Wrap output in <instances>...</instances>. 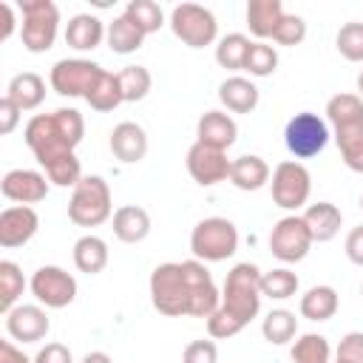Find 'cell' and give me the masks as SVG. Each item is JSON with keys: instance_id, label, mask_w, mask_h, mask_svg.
Wrapping results in <instances>:
<instances>
[{"instance_id": "obj_1", "label": "cell", "mask_w": 363, "mask_h": 363, "mask_svg": "<svg viewBox=\"0 0 363 363\" xmlns=\"http://www.w3.org/2000/svg\"><path fill=\"white\" fill-rule=\"evenodd\" d=\"M261 269L250 261L235 264L224 278L221 306L247 326L261 312Z\"/></svg>"}, {"instance_id": "obj_2", "label": "cell", "mask_w": 363, "mask_h": 363, "mask_svg": "<svg viewBox=\"0 0 363 363\" xmlns=\"http://www.w3.org/2000/svg\"><path fill=\"white\" fill-rule=\"evenodd\" d=\"M111 187L102 176H82L68 199V218L77 227H99L111 218Z\"/></svg>"}, {"instance_id": "obj_3", "label": "cell", "mask_w": 363, "mask_h": 363, "mask_svg": "<svg viewBox=\"0 0 363 363\" xmlns=\"http://www.w3.org/2000/svg\"><path fill=\"white\" fill-rule=\"evenodd\" d=\"M150 301L159 315H167V318L190 315V289H187L182 264L167 261L150 272Z\"/></svg>"}, {"instance_id": "obj_4", "label": "cell", "mask_w": 363, "mask_h": 363, "mask_svg": "<svg viewBox=\"0 0 363 363\" xmlns=\"http://www.w3.org/2000/svg\"><path fill=\"white\" fill-rule=\"evenodd\" d=\"M20 40L23 48L31 54H43L54 45L60 28V9L51 0H20Z\"/></svg>"}, {"instance_id": "obj_5", "label": "cell", "mask_w": 363, "mask_h": 363, "mask_svg": "<svg viewBox=\"0 0 363 363\" xmlns=\"http://www.w3.org/2000/svg\"><path fill=\"white\" fill-rule=\"evenodd\" d=\"M190 250L204 264L227 261L238 250V230L230 218H221V216L201 218L190 233Z\"/></svg>"}, {"instance_id": "obj_6", "label": "cell", "mask_w": 363, "mask_h": 363, "mask_svg": "<svg viewBox=\"0 0 363 363\" xmlns=\"http://www.w3.org/2000/svg\"><path fill=\"white\" fill-rule=\"evenodd\" d=\"M170 31L190 48H204L218 37L216 14L199 3H179L170 11Z\"/></svg>"}, {"instance_id": "obj_7", "label": "cell", "mask_w": 363, "mask_h": 363, "mask_svg": "<svg viewBox=\"0 0 363 363\" xmlns=\"http://www.w3.org/2000/svg\"><path fill=\"white\" fill-rule=\"evenodd\" d=\"M269 190H272V201L284 210H301L306 201H309V193H312V176L309 170L295 162V159H286L281 162L272 176H269Z\"/></svg>"}, {"instance_id": "obj_8", "label": "cell", "mask_w": 363, "mask_h": 363, "mask_svg": "<svg viewBox=\"0 0 363 363\" xmlns=\"http://www.w3.org/2000/svg\"><path fill=\"white\" fill-rule=\"evenodd\" d=\"M329 142V128L326 122L312 113V111H301L295 113L286 128H284V145L295 159H312L318 156Z\"/></svg>"}, {"instance_id": "obj_9", "label": "cell", "mask_w": 363, "mask_h": 363, "mask_svg": "<svg viewBox=\"0 0 363 363\" xmlns=\"http://www.w3.org/2000/svg\"><path fill=\"white\" fill-rule=\"evenodd\" d=\"M23 139L31 147L34 159L40 162V167H48L51 162L74 153L68 147V142L62 139V133H60V128L54 122V113H37V116H31L28 125H26V130H23Z\"/></svg>"}, {"instance_id": "obj_10", "label": "cell", "mask_w": 363, "mask_h": 363, "mask_svg": "<svg viewBox=\"0 0 363 363\" xmlns=\"http://www.w3.org/2000/svg\"><path fill=\"white\" fill-rule=\"evenodd\" d=\"M28 286H31V295L37 298V303H43L45 309H62L77 298V278L54 264L40 267L31 275Z\"/></svg>"}, {"instance_id": "obj_11", "label": "cell", "mask_w": 363, "mask_h": 363, "mask_svg": "<svg viewBox=\"0 0 363 363\" xmlns=\"http://www.w3.org/2000/svg\"><path fill=\"white\" fill-rule=\"evenodd\" d=\"M312 244L315 241L301 216H284L281 221H275V227L269 233V252L284 264L303 261Z\"/></svg>"}, {"instance_id": "obj_12", "label": "cell", "mask_w": 363, "mask_h": 363, "mask_svg": "<svg viewBox=\"0 0 363 363\" xmlns=\"http://www.w3.org/2000/svg\"><path fill=\"white\" fill-rule=\"evenodd\" d=\"M102 71L105 68L96 65V62H91V60H79V57L60 60V62H54L48 82H51V88L60 96H82L85 99V94L91 91V85L99 79Z\"/></svg>"}, {"instance_id": "obj_13", "label": "cell", "mask_w": 363, "mask_h": 363, "mask_svg": "<svg viewBox=\"0 0 363 363\" xmlns=\"http://www.w3.org/2000/svg\"><path fill=\"white\" fill-rule=\"evenodd\" d=\"M182 269H184V281L190 289V318H210L221 306V292H218L210 269L199 258L182 261Z\"/></svg>"}, {"instance_id": "obj_14", "label": "cell", "mask_w": 363, "mask_h": 363, "mask_svg": "<svg viewBox=\"0 0 363 363\" xmlns=\"http://www.w3.org/2000/svg\"><path fill=\"white\" fill-rule=\"evenodd\" d=\"M230 164H233V159H227V150H216V147L201 145V142H193L187 150V173L201 187H213L218 182H227Z\"/></svg>"}, {"instance_id": "obj_15", "label": "cell", "mask_w": 363, "mask_h": 363, "mask_svg": "<svg viewBox=\"0 0 363 363\" xmlns=\"http://www.w3.org/2000/svg\"><path fill=\"white\" fill-rule=\"evenodd\" d=\"M48 176L26 167H14L0 179V193L14 204H37L48 196Z\"/></svg>"}, {"instance_id": "obj_16", "label": "cell", "mask_w": 363, "mask_h": 363, "mask_svg": "<svg viewBox=\"0 0 363 363\" xmlns=\"http://www.w3.org/2000/svg\"><path fill=\"white\" fill-rule=\"evenodd\" d=\"M37 227H40V216L34 213V207H28V204L6 207L0 213V247L14 250V247L28 244L34 238Z\"/></svg>"}, {"instance_id": "obj_17", "label": "cell", "mask_w": 363, "mask_h": 363, "mask_svg": "<svg viewBox=\"0 0 363 363\" xmlns=\"http://www.w3.org/2000/svg\"><path fill=\"white\" fill-rule=\"evenodd\" d=\"M6 329L20 343H37L48 335L51 320L37 303H17L11 312H6Z\"/></svg>"}, {"instance_id": "obj_18", "label": "cell", "mask_w": 363, "mask_h": 363, "mask_svg": "<svg viewBox=\"0 0 363 363\" xmlns=\"http://www.w3.org/2000/svg\"><path fill=\"white\" fill-rule=\"evenodd\" d=\"M196 142H201V145H210V147H216V150H227V147H233L235 145V136H238V125H235V119L230 116V113H224V111H207L201 119H199V125H196Z\"/></svg>"}, {"instance_id": "obj_19", "label": "cell", "mask_w": 363, "mask_h": 363, "mask_svg": "<svg viewBox=\"0 0 363 363\" xmlns=\"http://www.w3.org/2000/svg\"><path fill=\"white\" fill-rule=\"evenodd\" d=\"M111 153L122 164H136L147 153V133L136 122H119L111 130Z\"/></svg>"}, {"instance_id": "obj_20", "label": "cell", "mask_w": 363, "mask_h": 363, "mask_svg": "<svg viewBox=\"0 0 363 363\" xmlns=\"http://www.w3.org/2000/svg\"><path fill=\"white\" fill-rule=\"evenodd\" d=\"M269 164L255 156V153H244L238 159H233L230 164V182L238 187V190H261L264 184H269Z\"/></svg>"}, {"instance_id": "obj_21", "label": "cell", "mask_w": 363, "mask_h": 363, "mask_svg": "<svg viewBox=\"0 0 363 363\" xmlns=\"http://www.w3.org/2000/svg\"><path fill=\"white\" fill-rule=\"evenodd\" d=\"M301 218L306 221L309 235H312V241H318V244L332 241V238L337 235V230H340V221H343L340 210H337L332 201L309 204V207L303 210V216H301Z\"/></svg>"}, {"instance_id": "obj_22", "label": "cell", "mask_w": 363, "mask_h": 363, "mask_svg": "<svg viewBox=\"0 0 363 363\" xmlns=\"http://www.w3.org/2000/svg\"><path fill=\"white\" fill-rule=\"evenodd\" d=\"M147 233H150V216L145 207L125 204L113 213V235L122 244H139L147 238Z\"/></svg>"}, {"instance_id": "obj_23", "label": "cell", "mask_w": 363, "mask_h": 363, "mask_svg": "<svg viewBox=\"0 0 363 363\" xmlns=\"http://www.w3.org/2000/svg\"><path fill=\"white\" fill-rule=\"evenodd\" d=\"M105 34H108V28L94 14H77L65 26V43L77 51H94L105 40Z\"/></svg>"}, {"instance_id": "obj_24", "label": "cell", "mask_w": 363, "mask_h": 363, "mask_svg": "<svg viewBox=\"0 0 363 363\" xmlns=\"http://www.w3.org/2000/svg\"><path fill=\"white\" fill-rule=\"evenodd\" d=\"M6 96L20 108V111H34L43 105L45 99V79L34 71H23V74H14L9 88H6Z\"/></svg>"}, {"instance_id": "obj_25", "label": "cell", "mask_w": 363, "mask_h": 363, "mask_svg": "<svg viewBox=\"0 0 363 363\" xmlns=\"http://www.w3.org/2000/svg\"><path fill=\"white\" fill-rule=\"evenodd\" d=\"M284 3L281 0H250L247 3V26L250 31L258 37V43H264L267 37H272V31L278 28L281 17H284Z\"/></svg>"}, {"instance_id": "obj_26", "label": "cell", "mask_w": 363, "mask_h": 363, "mask_svg": "<svg viewBox=\"0 0 363 363\" xmlns=\"http://www.w3.org/2000/svg\"><path fill=\"white\" fill-rule=\"evenodd\" d=\"M218 99L233 113H250L258 105V88L247 77H227L218 85Z\"/></svg>"}, {"instance_id": "obj_27", "label": "cell", "mask_w": 363, "mask_h": 363, "mask_svg": "<svg viewBox=\"0 0 363 363\" xmlns=\"http://www.w3.org/2000/svg\"><path fill=\"white\" fill-rule=\"evenodd\" d=\"M337 303H340V301H337L335 286H329V284H318V286H309V289L301 295V315H303L306 320L320 323V320L335 318Z\"/></svg>"}, {"instance_id": "obj_28", "label": "cell", "mask_w": 363, "mask_h": 363, "mask_svg": "<svg viewBox=\"0 0 363 363\" xmlns=\"http://www.w3.org/2000/svg\"><path fill=\"white\" fill-rule=\"evenodd\" d=\"M74 264L85 275H96L108 267V244L99 235H82L74 244Z\"/></svg>"}, {"instance_id": "obj_29", "label": "cell", "mask_w": 363, "mask_h": 363, "mask_svg": "<svg viewBox=\"0 0 363 363\" xmlns=\"http://www.w3.org/2000/svg\"><path fill=\"white\" fill-rule=\"evenodd\" d=\"M326 119L335 130L363 125V99L357 94H335L326 102Z\"/></svg>"}, {"instance_id": "obj_30", "label": "cell", "mask_w": 363, "mask_h": 363, "mask_svg": "<svg viewBox=\"0 0 363 363\" xmlns=\"http://www.w3.org/2000/svg\"><path fill=\"white\" fill-rule=\"evenodd\" d=\"M85 102L99 111V113H108L113 108H119L125 99H122V88H119V74H111V71H102L99 79L91 85V91L85 94Z\"/></svg>"}, {"instance_id": "obj_31", "label": "cell", "mask_w": 363, "mask_h": 363, "mask_svg": "<svg viewBox=\"0 0 363 363\" xmlns=\"http://www.w3.org/2000/svg\"><path fill=\"white\" fill-rule=\"evenodd\" d=\"M105 40H108V45H111L113 54H133V51L142 48L145 34H142V31L122 14V17H116L113 23H108V34H105Z\"/></svg>"}, {"instance_id": "obj_32", "label": "cell", "mask_w": 363, "mask_h": 363, "mask_svg": "<svg viewBox=\"0 0 363 363\" xmlns=\"http://www.w3.org/2000/svg\"><path fill=\"white\" fill-rule=\"evenodd\" d=\"M329 357H332V346L318 332L301 335L289 349V363H329Z\"/></svg>"}, {"instance_id": "obj_33", "label": "cell", "mask_w": 363, "mask_h": 363, "mask_svg": "<svg viewBox=\"0 0 363 363\" xmlns=\"http://www.w3.org/2000/svg\"><path fill=\"white\" fill-rule=\"evenodd\" d=\"M250 45H252L250 37L233 31V34H227V37L218 40V45H216V62L221 68H227V71H244V60H247Z\"/></svg>"}, {"instance_id": "obj_34", "label": "cell", "mask_w": 363, "mask_h": 363, "mask_svg": "<svg viewBox=\"0 0 363 363\" xmlns=\"http://www.w3.org/2000/svg\"><path fill=\"white\" fill-rule=\"evenodd\" d=\"M125 17H128L145 37L153 34V31H159V28L164 26V11H162V6L153 3V0H130V3L125 6Z\"/></svg>"}, {"instance_id": "obj_35", "label": "cell", "mask_w": 363, "mask_h": 363, "mask_svg": "<svg viewBox=\"0 0 363 363\" xmlns=\"http://www.w3.org/2000/svg\"><path fill=\"white\" fill-rule=\"evenodd\" d=\"M335 142H337V150L346 167L354 173H363V125L335 130Z\"/></svg>"}, {"instance_id": "obj_36", "label": "cell", "mask_w": 363, "mask_h": 363, "mask_svg": "<svg viewBox=\"0 0 363 363\" xmlns=\"http://www.w3.org/2000/svg\"><path fill=\"white\" fill-rule=\"evenodd\" d=\"M261 332H264V337H267L269 343L284 346V343H289V340L295 337V332H298V318H295V312H289V309H272V312L264 318Z\"/></svg>"}, {"instance_id": "obj_37", "label": "cell", "mask_w": 363, "mask_h": 363, "mask_svg": "<svg viewBox=\"0 0 363 363\" xmlns=\"http://www.w3.org/2000/svg\"><path fill=\"white\" fill-rule=\"evenodd\" d=\"M23 289H26L23 269L14 261H0V309L11 312L17 306Z\"/></svg>"}, {"instance_id": "obj_38", "label": "cell", "mask_w": 363, "mask_h": 363, "mask_svg": "<svg viewBox=\"0 0 363 363\" xmlns=\"http://www.w3.org/2000/svg\"><path fill=\"white\" fill-rule=\"evenodd\" d=\"M298 292V275L286 267H278V269H269V272H261V295L264 298H272V301H286Z\"/></svg>"}, {"instance_id": "obj_39", "label": "cell", "mask_w": 363, "mask_h": 363, "mask_svg": "<svg viewBox=\"0 0 363 363\" xmlns=\"http://www.w3.org/2000/svg\"><path fill=\"white\" fill-rule=\"evenodd\" d=\"M153 85V77L145 65H125L119 71V88H122V99L125 102H139L147 96Z\"/></svg>"}, {"instance_id": "obj_40", "label": "cell", "mask_w": 363, "mask_h": 363, "mask_svg": "<svg viewBox=\"0 0 363 363\" xmlns=\"http://www.w3.org/2000/svg\"><path fill=\"white\" fill-rule=\"evenodd\" d=\"M278 68V51L267 43H252L244 60V71L250 77H269Z\"/></svg>"}, {"instance_id": "obj_41", "label": "cell", "mask_w": 363, "mask_h": 363, "mask_svg": "<svg viewBox=\"0 0 363 363\" xmlns=\"http://www.w3.org/2000/svg\"><path fill=\"white\" fill-rule=\"evenodd\" d=\"M43 170H45L48 182L57 184V187H77V184L82 182V164H79V159H77L74 153H68V156L51 162V164L43 167Z\"/></svg>"}, {"instance_id": "obj_42", "label": "cell", "mask_w": 363, "mask_h": 363, "mask_svg": "<svg viewBox=\"0 0 363 363\" xmlns=\"http://www.w3.org/2000/svg\"><path fill=\"white\" fill-rule=\"evenodd\" d=\"M54 122H57L62 139L68 142V147L74 150L82 142V136H85V119H82V113L77 108H57L54 111Z\"/></svg>"}, {"instance_id": "obj_43", "label": "cell", "mask_w": 363, "mask_h": 363, "mask_svg": "<svg viewBox=\"0 0 363 363\" xmlns=\"http://www.w3.org/2000/svg\"><path fill=\"white\" fill-rule=\"evenodd\" d=\"M337 51L349 62H363V23H346L337 31Z\"/></svg>"}, {"instance_id": "obj_44", "label": "cell", "mask_w": 363, "mask_h": 363, "mask_svg": "<svg viewBox=\"0 0 363 363\" xmlns=\"http://www.w3.org/2000/svg\"><path fill=\"white\" fill-rule=\"evenodd\" d=\"M303 37H306V23L298 14H284L278 28L272 31V40L278 45H298V43H303Z\"/></svg>"}, {"instance_id": "obj_45", "label": "cell", "mask_w": 363, "mask_h": 363, "mask_svg": "<svg viewBox=\"0 0 363 363\" xmlns=\"http://www.w3.org/2000/svg\"><path fill=\"white\" fill-rule=\"evenodd\" d=\"M241 329H244V323H241L238 318H233L224 306H218V309L207 318V332H210V337H216V340H227V337L238 335Z\"/></svg>"}, {"instance_id": "obj_46", "label": "cell", "mask_w": 363, "mask_h": 363, "mask_svg": "<svg viewBox=\"0 0 363 363\" xmlns=\"http://www.w3.org/2000/svg\"><path fill=\"white\" fill-rule=\"evenodd\" d=\"M182 363H218V346L213 340H190L182 352Z\"/></svg>"}, {"instance_id": "obj_47", "label": "cell", "mask_w": 363, "mask_h": 363, "mask_svg": "<svg viewBox=\"0 0 363 363\" xmlns=\"http://www.w3.org/2000/svg\"><path fill=\"white\" fill-rule=\"evenodd\" d=\"M337 360L363 363V332H349L337 343Z\"/></svg>"}, {"instance_id": "obj_48", "label": "cell", "mask_w": 363, "mask_h": 363, "mask_svg": "<svg viewBox=\"0 0 363 363\" xmlns=\"http://www.w3.org/2000/svg\"><path fill=\"white\" fill-rule=\"evenodd\" d=\"M20 113H23V111H20L9 96L0 99V133H3V136H9V133L20 125Z\"/></svg>"}, {"instance_id": "obj_49", "label": "cell", "mask_w": 363, "mask_h": 363, "mask_svg": "<svg viewBox=\"0 0 363 363\" xmlns=\"http://www.w3.org/2000/svg\"><path fill=\"white\" fill-rule=\"evenodd\" d=\"M34 363H74V360H71V349L68 346H62V343H45L37 352Z\"/></svg>"}, {"instance_id": "obj_50", "label": "cell", "mask_w": 363, "mask_h": 363, "mask_svg": "<svg viewBox=\"0 0 363 363\" xmlns=\"http://www.w3.org/2000/svg\"><path fill=\"white\" fill-rule=\"evenodd\" d=\"M346 258L352 264L363 267V224L349 230V235H346Z\"/></svg>"}, {"instance_id": "obj_51", "label": "cell", "mask_w": 363, "mask_h": 363, "mask_svg": "<svg viewBox=\"0 0 363 363\" xmlns=\"http://www.w3.org/2000/svg\"><path fill=\"white\" fill-rule=\"evenodd\" d=\"M0 363H34L23 354V349H17L11 340H0Z\"/></svg>"}, {"instance_id": "obj_52", "label": "cell", "mask_w": 363, "mask_h": 363, "mask_svg": "<svg viewBox=\"0 0 363 363\" xmlns=\"http://www.w3.org/2000/svg\"><path fill=\"white\" fill-rule=\"evenodd\" d=\"M0 14H3V31H0V43H6L14 34L17 17H14V6L11 3H0Z\"/></svg>"}, {"instance_id": "obj_53", "label": "cell", "mask_w": 363, "mask_h": 363, "mask_svg": "<svg viewBox=\"0 0 363 363\" xmlns=\"http://www.w3.org/2000/svg\"><path fill=\"white\" fill-rule=\"evenodd\" d=\"M82 363H113L105 352H88L85 357H82Z\"/></svg>"}, {"instance_id": "obj_54", "label": "cell", "mask_w": 363, "mask_h": 363, "mask_svg": "<svg viewBox=\"0 0 363 363\" xmlns=\"http://www.w3.org/2000/svg\"><path fill=\"white\" fill-rule=\"evenodd\" d=\"M357 91H360V99H363V71L357 74Z\"/></svg>"}, {"instance_id": "obj_55", "label": "cell", "mask_w": 363, "mask_h": 363, "mask_svg": "<svg viewBox=\"0 0 363 363\" xmlns=\"http://www.w3.org/2000/svg\"><path fill=\"white\" fill-rule=\"evenodd\" d=\"M335 363H349V360H335Z\"/></svg>"}, {"instance_id": "obj_56", "label": "cell", "mask_w": 363, "mask_h": 363, "mask_svg": "<svg viewBox=\"0 0 363 363\" xmlns=\"http://www.w3.org/2000/svg\"><path fill=\"white\" fill-rule=\"evenodd\" d=\"M360 210H363V196H360Z\"/></svg>"}, {"instance_id": "obj_57", "label": "cell", "mask_w": 363, "mask_h": 363, "mask_svg": "<svg viewBox=\"0 0 363 363\" xmlns=\"http://www.w3.org/2000/svg\"><path fill=\"white\" fill-rule=\"evenodd\" d=\"M360 295H363V286H360Z\"/></svg>"}]
</instances>
